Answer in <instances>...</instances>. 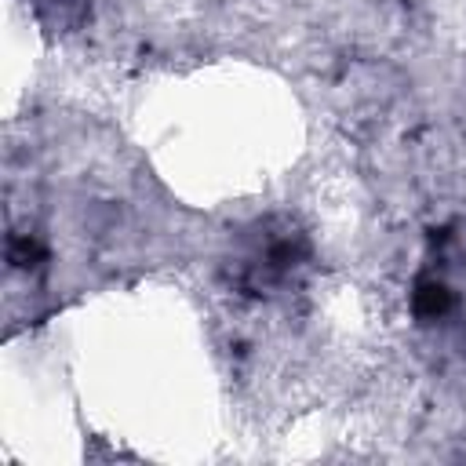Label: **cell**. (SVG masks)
<instances>
[{
	"label": "cell",
	"mask_w": 466,
	"mask_h": 466,
	"mask_svg": "<svg viewBox=\"0 0 466 466\" xmlns=\"http://www.w3.org/2000/svg\"><path fill=\"white\" fill-rule=\"evenodd\" d=\"M306 255H309V248H306V237L299 229L262 226L255 237H248V248L237 258V284L251 295L273 291V288L288 284L295 269H302Z\"/></svg>",
	"instance_id": "6da1fadb"
},
{
	"label": "cell",
	"mask_w": 466,
	"mask_h": 466,
	"mask_svg": "<svg viewBox=\"0 0 466 466\" xmlns=\"http://www.w3.org/2000/svg\"><path fill=\"white\" fill-rule=\"evenodd\" d=\"M451 306H455V295H451V288H448L444 280H437V277H419V280H415V291H411V309H415V317H422V320H441V317L451 313Z\"/></svg>",
	"instance_id": "7a4b0ae2"
},
{
	"label": "cell",
	"mask_w": 466,
	"mask_h": 466,
	"mask_svg": "<svg viewBox=\"0 0 466 466\" xmlns=\"http://www.w3.org/2000/svg\"><path fill=\"white\" fill-rule=\"evenodd\" d=\"M7 262L18 266V269H33L44 262V248L33 240V237H11L7 244Z\"/></svg>",
	"instance_id": "3957f363"
}]
</instances>
